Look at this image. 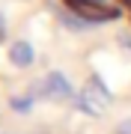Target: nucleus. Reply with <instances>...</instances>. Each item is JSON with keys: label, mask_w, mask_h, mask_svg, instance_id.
I'll return each mask as SVG.
<instances>
[{"label": "nucleus", "mask_w": 131, "mask_h": 134, "mask_svg": "<svg viewBox=\"0 0 131 134\" xmlns=\"http://www.w3.org/2000/svg\"><path fill=\"white\" fill-rule=\"evenodd\" d=\"M75 104H78L87 116H104L107 110H110V104H113V92L104 86V81L98 75H92L89 81L81 86Z\"/></svg>", "instance_id": "f257e3e1"}, {"label": "nucleus", "mask_w": 131, "mask_h": 134, "mask_svg": "<svg viewBox=\"0 0 131 134\" xmlns=\"http://www.w3.org/2000/svg\"><path fill=\"white\" fill-rule=\"evenodd\" d=\"M30 92L36 98H57V101H75L78 98V92L72 90V83H69V77L63 72H48L42 81H36L30 86Z\"/></svg>", "instance_id": "f03ea898"}, {"label": "nucleus", "mask_w": 131, "mask_h": 134, "mask_svg": "<svg viewBox=\"0 0 131 134\" xmlns=\"http://www.w3.org/2000/svg\"><path fill=\"white\" fill-rule=\"evenodd\" d=\"M66 6L92 24H104V21L119 18V6H107L104 0H66Z\"/></svg>", "instance_id": "7ed1b4c3"}, {"label": "nucleus", "mask_w": 131, "mask_h": 134, "mask_svg": "<svg viewBox=\"0 0 131 134\" xmlns=\"http://www.w3.org/2000/svg\"><path fill=\"white\" fill-rule=\"evenodd\" d=\"M33 60H36V51H33V45H30L27 39H15L9 45V63L15 69H30Z\"/></svg>", "instance_id": "20e7f679"}, {"label": "nucleus", "mask_w": 131, "mask_h": 134, "mask_svg": "<svg viewBox=\"0 0 131 134\" xmlns=\"http://www.w3.org/2000/svg\"><path fill=\"white\" fill-rule=\"evenodd\" d=\"M60 24H63L66 30H72V33H83V30H89L92 27V21H87V18H81L78 12H60Z\"/></svg>", "instance_id": "39448f33"}, {"label": "nucleus", "mask_w": 131, "mask_h": 134, "mask_svg": "<svg viewBox=\"0 0 131 134\" xmlns=\"http://www.w3.org/2000/svg\"><path fill=\"white\" fill-rule=\"evenodd\" d=\"M33 101H36V96L27 90L24 96H12L9 98V107L15 110V113H30V110H33Z\"/></svg>", "instance_id": "423d86ee"}, {"label": "nucleus", "mask_w": 131, "mask_h": 134, "mask_svg": "<svg viewBox=\"0 0 131 134\" xmlns=\"http://www.w3.org/2000/svg\"><path fill=\"white\" fill-rule=\"evenodd\" d=\"M113 131H116V134H131V119H122Z\"/></svg>", "instance_id": "0eeeda50"}, {"label": "nucleus", "mask_w": 131, "mask_h": 134, "mask_svg": "<svg viewBox=\"0 0 131 134\" xmlns=\"http://www.w3.org/2000/svg\"><path fill=\"white\" fill-rule=\"evenodd\" d=\"M119 45H122V48L131 54V33H122V36H119Z\"/></svg>", "instance_id": "6e6552de"}, {"label": "nucleus", "mask_w": 131, "mask_h": 134, "mask_svg": "<svg viewBox=\"0 0 131 134\" xmlns=\"http://www.w3.org/2000/svg\"><path fill=\"white\" fill-rule=\"evenodd\" d=\"M6 39V18H3V12H0V42Z\"/></svg>", "instance_id": "1a4fd4ad"}]
</instances>
